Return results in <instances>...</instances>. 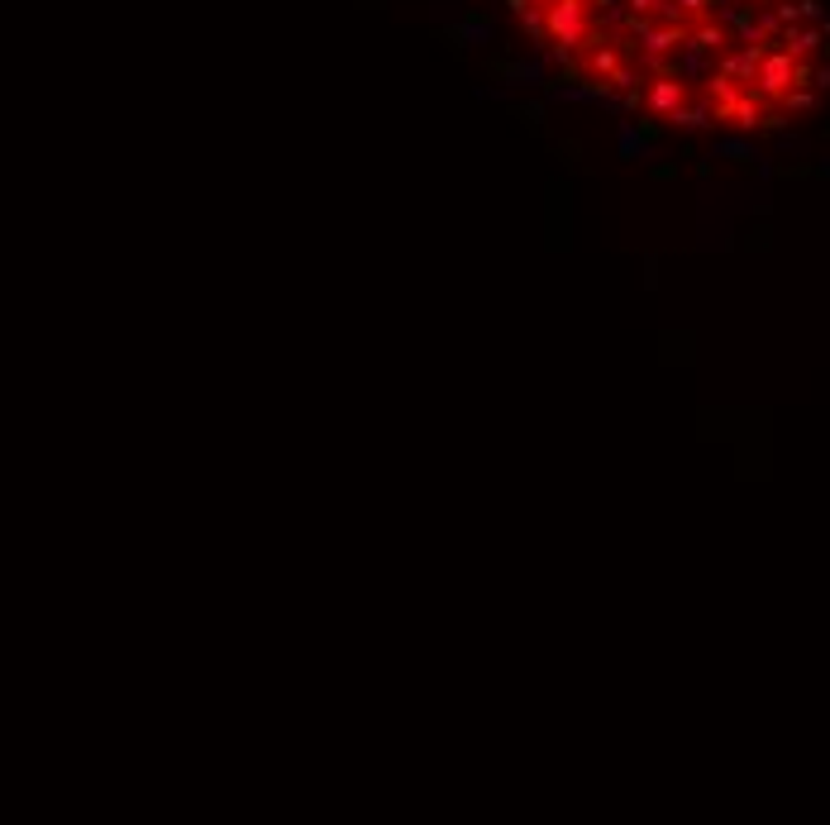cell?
<instances>
[{"mask_svg": "<svg viewBox=\"0 0 830 825\" xmlns=\"http://www.w3.org/2000/svg\"><path fill=\"white\" fill-rule=\"evenodd\" d=\"M568 87L677 134L754 139L830 91L821 0H511Z\"/></svg>", "mask_w": 830, "mask_h": 825, "instance_id": "1", "label": "cell"}]
</instances>
